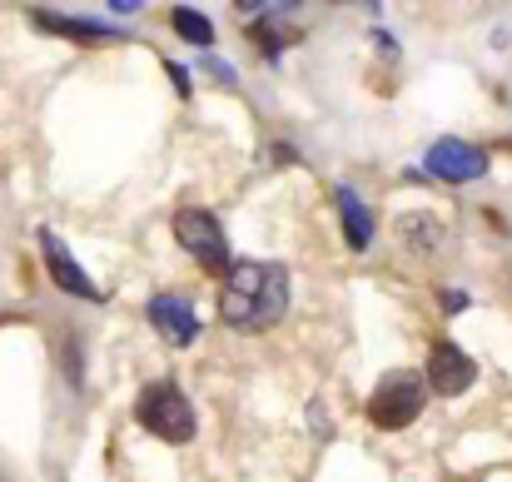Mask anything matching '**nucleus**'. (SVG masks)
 Wrapping results in <instances>:
<instances>
[{
  "label": "nucleus",
  "instance_id": "9d476101",
  "mask_svg": "<svg viewBox=\"0 0 512 482\" xmlns=\"http://www.w3.org/2000/svg\"><path fill=\"white\" fill-rule=\"evenodd\" d=\"M339 204H343V234H348V244H353V249H368V244H373V219H368L363 199H358L353 189H343Z\"/></svg>",
  "mask_w": 512,
  "mask_h": 482
},
{
  "label": "nucleus",
  "instance_id": "1a4fd4ad",
  "mask_svg": "<svg viewBox=\"0 0 512 482\" xmlns=\"http://www.w3.org/2000/svg\"><path fill=\"white\" fill-rule=\"evenodd\" d=\"M35 20L45 30H60V35H75V40H120L115 25H95V20H80V15H50V10H35Z\"/></svg>",
  "mask_w": 512,
  "mask_h": 482
},
{
  "label": "nucleus",
  "instance_id": "ddd939ff",
  "mask_svg": "<svg viewBox=\"0 0 512 482\" xmlns=\"http://www.w3.org/2000/svg\"><path fill=\"white\" fill-rule=\"evenodd\" d=\"M443 309H448V314H463V309H468V294H463V289H448V294H443Z\"/></svg>",
  "mask_w": 512,
  "mask_h": 482
},
{
  "label": "nucleus",
  "instance_id": "20e7f679",
  "mask_svg": "<svg viewBox=\"0 0 512 482\" xmlns=\"http://www.w3.org/2000/svg\"><path fill=\"white\" fill-rule=\"evenodd\" d=\"M423 398H428L423 378L398 368V373H388V378L373 388V398H368V418H373L378 428H408V423L423 413Z\"/></svg>",
  "mask_w": 512,
  "mask_h": 482
},
{
  "label": "nucleus",
  "instance_id": "423d86ee",
  "mask_svg": "<svg viewBox=\"0 0 512 482\" xmlns=\"http://www.w3.org/2000/svg\"><path fill=\"white\" fill-rule=\"evenodd\" d=\"M473 378H478V363H473L453 338H438L433 353H428V383H433L443 398H458V393L473 388Z\"/></svg>",
  "mask_w": 512,
  "mask_h": 482
},
{
  "label": "nucleus",
  "instance_id": "39448f33",
  "mask_svg": "<svg viewBox=\"0 0 512 482\" xmlns=\"http://www.w3.org/2000/svg\"><path fill=\"white\" fill-rule=\"evenodd\" d=\"M428 174L433 179H448V184H473V179H483L488 174V150H478V145H468V140H438L433 150H428Z\"/></svg>",
  "mask_w": 512,
  "mask_h": 482
},
{
  "label": "nucleus",
  "instance_id": "f8f14e48",
  "mask_svg": "<svg viewBox=\"0 0 512 482\" xmlns=\"http://www.w3.org/2000/svg\"><path fill=\"white\" fill-rule=\"evenodd\" d=\"M204 70H209V75H214L219 85H234V70H229L224 60H204Z\"/></svg>",
  "mask_w": 512,
  "mask_h": 482
},
{
  "label": "nucleus",
  "instance_id": "6e6552de",
  "mask_svg": "<svg viewBox=\"0 0 512 482\" xmlns=\"http://www.w3.org/2000/svg\"><path fill=\"white\" fill-rule=\"evenodd\" d=\"M150 323L170 338V343H194L199 338V314H194V304L189 299H179V294H160V299H150Z\"/></svg>",
  "mask_w": 512,
  "mask_h": 482
},
{
  "label": "nucleus",
  "instance_id": "f257e3e1",
  "mask_svg": "<svg viewBox=\"0 0 512 482\" xmlns=\"http://www.w3.org/2000/svg\"><path fill=\"white\" fill-rule=\"evenodd\" d=\"M289 309V274L279 264H234L224 279L219 314L234 328H269Z\"/></svg>",
  "mask_w": 512,
  "mask_h": 482
},
{
  "label": "nucleus",
  "instance_id": "0eeeda50",
  "mask_svg": "<svg viewBox=\"0 0 512 482\" xmlns=\"http://www.w3.org/2000/svg\"><path fill=\"white\" fill-rule=\"evenodd\" d=\"M40 254H45V269H50V279H55L65 294H75V299H90V304L100 299L95 279H90V274L75 264V254H70V249H65V244H60L50 229H40Z\"/></svg>",
  "mask_w": 512,
  "mask_h": 482
},
{
  "label": "nucleus",
  "instance_id": "7ed1b4c3",
  "mask_svg": "<svg viewBox=\"0 0 512 482\" xmlns=\"http://www.w3.org/2000/svg\"><path fill=\"white\" fill-rule=\"evenodd\" d=\"M174 239H179L209 274H224V279H229V269H234L229 239H224V229H219V219H214L209 209H179V214H174Z\"/></svg>",
  "mask_w": 512,
  "mask_h": 482
},
{
  "label": "nucleus",
  "instance_id": "9b49d317",
  "mask_svg": "<svg viewBox=\"0 0 512 482\" xmlns=\"http://www.w3.org/2000/svg\"><path fill=\"white\" fill-rule=\"evenodd\" d=\"M174 30H179L189 45H214V25H209L199 10H174Z\"/></svg>",
  "mask_w": 512,
  "mask_h": 482
},
{
  "label": "nucleus",
  "instance_id": "f03ea898",
  "mask_svg": "<svg viewBox=\"0 0 512 482\" xmlns=\"http://www.w3.org/2000/svg\"><path fill=\"white\" fill-rule=\"evenodd\" d=\"M135 418H140V428H150L165 443H189L194 438V408H189V398L179 393V383H170V378H155L140 393Z\"/></svg>",
  "mask_w": 512,
  "mask_h": 482
}]
</instances>
